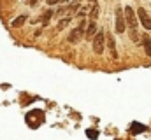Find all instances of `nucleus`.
<instances>
[{
  "instance_id": "1",
  "label": "nucleus",
  "mask_w": 151,
  "mask_h": 140,
  "mask_svg": "<svg viewBox=\"0 0 151 140\" xmlns=\"http://www.w3.org/2000/svg\"><path fill=\"white\" fill-rule=\"evenodd\" d=\"M123 16H125V25L130 26V39H132V42L141 44V35L137 32V14L132 11L130 5H127L123 9Z\"/></svg>"
},
{
  "instance_id": "2",
  "label": "nucleus",
  "mask_w": 151,
  "mask_h": 140,
  "mask_svg": "<svg viewBox=\"0 0 151 140\" xmlns=\"http://www.w3.org/2000/svg\"><path fill=\"white\" fill-rule=\"evenodd\" d=\"M84 28H86V21L81 19V23L77 25V28H74V30L69 34V42H70V44H77V42L84 37Z\"/></svg>"
},
{
  "instance_id": "3",
  "label": "nucleus",
  "mask_w": 151,
  "mask_h": 140,
  "mask_svg": "<svg viewBox=\"0 0 151 140\" xmlns=\"http://www.w3.org/2000/svg\"><path fill=\"white\" fill-rule=\"evenodd\" d=\"M106 35L104 32H97L95 34V39H93V51L97 53V54H102L104 53V46H106Z\"/></svg>"
},
{
  "instance_id": "4",
  "label": "nucleus",
  "mask_w": 151,
  "mask_h": 140,
  "mask_svg": "<svg viewBox=\"0 0 151 140\" xmlns=\"http://www.w3.org/2000/svg\"><path fill=\"white\" fill-rule=\"evenodd\" d=\"M125 28H127V25H125V16H123V9H116V32L118 34H123L125 32Z\"/></svg>"
},
{
  "instance_id": "5",
  "label": "nucleus",
  "mask_w": 151,
  "mask_h": 140,
  "mask_svg": "<svg viewBox=\"0 0 151 140\" xmlns=\"http://www.w3.org/2000/svg\"><path fill=\"white\" fill-rule=\"evenodd\" d=\"M137 18H139L141 25H142L146 30H151V18L148 16L146 9H139V11H137Z\"/></svg>"
},
{
  "instance_id": "6",
  "label": "nucleus",
  "mask_w": 151,
  "mask_h": 140,
  "mask_svg": "<svg viewBox=\"0 0 151 140\" xmlns=\"http://www.w3.org/2000/svg\"><path fill=\"white\" fill-rule=\"evenodd\" d=\"M107 47H109V53H111V58L113 60H118V53H116V42H114L113 35H107Z\"/></svg>"
},
{
  "instance_id": "7",
  "label": "nucleus",
  "mask_w": 151,
  "mask_h": 140,
  "mask_svg": "<svg viewBox=\"0 0 151 140\" xmlns=\"http://www.w3.org/2000/svg\"><path fill=\"white\" fill-rule=\"evenodd\" d=\"M97 32H99V30H97V25H95V21H90V23H86V28H84V35H86V39L93 37Z\"/></svg>"
},
{
  "instance_id": "8",
  "label": "nucleus",
  "mask_w": 151,
  "mask_h": 140,
  "mask_svg": "<svg viewBox=\"0 0 151 140\" xmlns=\"http://www.w3.org/2000/svg\"><path fill=\"white\" fill-rule=\"evenodd\" d=\"M141 44H142V47H144V53H146V56H150L151 58V39L150 37H141Z\"/></svg>"
},
{
  "instance_id": "9",
  "label": "nucleus",
  "mask_w": 151,
  "mask_h": 140,
  "mask_svg": "<svg viewBox=\"0 0 151 140\" xmlns=\"http://www.w3.org/2000/svg\"><path fill=\"white\" fill-rule=\"evenodd\" d=\"M97 18H99V5L93 4L91 5V11H90V21H95Z\"/></svg>"
},
{
  "instance_id": "10",
  "label": "nucleus",
  "mask_w": 151,
  "mask_h": 140,
  "mask_svg": "<svg viewBox=\"0 0 151 140\" xmlns=\"http://www.w3.org/2000/svg\"><path fill=\"white\" fill-rule=\"evenodd\" d=\"M70 19H72V18H69V16H65L63 19H60V23H58L56 30H58V32H62V30H63V28H65V26H67V25L70 23Z\"/></svg>"
},
{
  "instance_id": "11",
  "label": "nucleus",
  "mask_w": 151,
  "mask_h": 140,
  "mask_svg": "<svg viewBox=\"0 0 151 140\" xmlns=\"http://www.w3.org/2000/svg\"><path fill=\"white\" fill-rule=\"evenodd\" d=\"M25 21H27V16H25V14H21L19 18L12 19V26H14V28H18V26H21V25H23Z\"/></svg>"
},
{
  "instance_id": "12",
  "label": "nucleus",
  "mask_w": 151,
  "mask_h": 140,
  "mask_svg": "<svg viewBox=\"0 0 151 140\" xmlns=\"http://www.w3.org/2000/svg\"><path fill=\"white\" fill-rule=\"evenodd\" d=\"M51 16H53V11H46V12H42L40 21H42V23H47V21L51 19Z\"/></svg>"
},
{
  "instance_id": "13",
  "label": "nucleus",
  "mask_w": 151,
  "mask_h": 140,
  "mask_svg": "<svg viewBox=\"0 0 151 140\" xmlns=\"http://www.w3.org/2000/svg\"><path fill=\"white\" fill-rule=\"evenodd\" d=\"M60 2H65V0H47L49 5H55V4H60Z\"/></svg>"
},
{
  "instance_id": "14",
  "label": "nucleus",
  "mask_w": 151,
  "mask_h": 140,
  "mask_svg": "<svg viewBox=\"0 0 151 140\" xmlns=\"http://www.w3.org/2000/svg\"><path fill=\"white\" fill-rule=\"evenodd\" d=\"M88 137H93V139H95V137H97V133H95V131H88Z\"/></svg>"
},
{
  "instance_id": "15",
  "label": "nucleus",
  "mask_w": 151,
  "mask_h": 140,
  "mask_svg": "<svg viewBox=\"0 0 151 140\" xmlns=\"http://www.w3.org/2000/svg\"><path fill=\"white\" fill-rule=\"evenodd\" d=\"M37 2H39V0H28V4H30V5H37Z\"/></svg>"
}]
</instances>
